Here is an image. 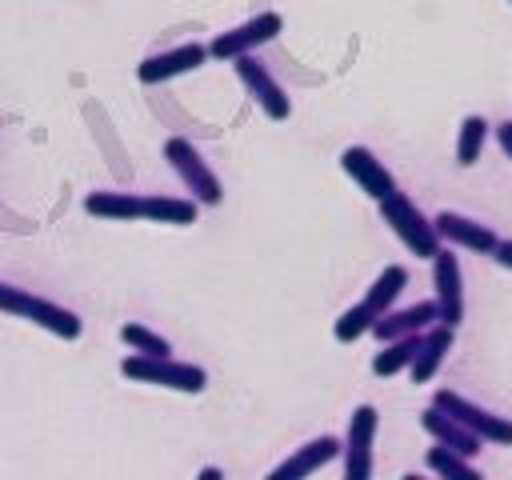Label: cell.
I'll list each match as a JSON object with an SVG mask.
<instances>
[{
    "label": "cell",
    "instance_id": "obj_1",
    "mask_svg": "<svg viewBox=\"0 0 512 480\" xmlns=\"http://www.w3.org/2000/svg\"><path fill=\"white\" fill-rule=\"evenodd\" d=\"M0 312L20 316V320H32L36 328H44V332H52L60 340H76L84 332V320L72 308L56 304V300H44V296H36L28 288H16L8 280H0Z\"/></svg>",
    "mask_w": 512,
    "mask_h": 480
},
{
    "label": "cell",
    "instance_id": "obj_2",
    "mask_svg": "<svg viewBox=\"0 0 512 480\" xmlns=\"http://www.w3.org/2000/svg\"><path fill=\"white\" fill-rule=\"evenodd\" d=\"M380 216H384V224L392 228V236L412 252V256H420V260H432L436 252H440V232H436V220H428L400 188L396 192H388L384 200H380Z\"/></svg>",
    "mask_w": 512,
    "mask_h": 480
},
{
    "label": "cell",
    "instance_id": "obj_3",
    "mask_svg": "<svg viewBox=\"0 0 512 480\" xmlns=\"http://www.w3.org/2000/svg\"><path fill=\"white\" fill-rule=\"evenodd\" d=\"M120 372L136 384H156V388H172V392H204L208 388V372L200 364H188V360H172V356H144V352H132L120 360Z\"/></svg>",
    "mask_w": 512,
    "mask_h": 480
},
{
    "label": "cell",
    "instance_id": "obj_4",
    "mask_svg": "<svg viewBox=\"0 0 512 480\" xmlns=\"http://www.w3.org/2000/svg\"><path fill=\"white\" fill-rule=\"evenodd\" d=\"M164 160L172 164V172L180 176V184L192 192V200H200V204H208V208H216V204L224 200L220 176L208 168V160L200 156V148H196L192 140L168 136V140H164Z\"/></svg>",
    "mask_w": 512,
    "mask_h": 480
},
{
    "label": "cell",
    "instance_id": "obj_5",
    "mask_svg": "<svg viewBox=\"0 0 512 480\" xmlns=\"http://www.w3.org/2000/svg\"><path fill=\"white\" fill-rule=\"evenodd\" d=\"M232 68H236V80L244 84V92L256 100V108H260L268 120H288V116H292V100H288L284 84L268 72L264 60H256L252 52H244V56L232 60Z\"/></svg>",
    "mask_w": 512,
    "mask_h": 480
},
{
    "label": "cell",
    "instance_id": "obj_6",
    "mask_svg": "<svg viewBox=\"0 0 512 480\" xmlns=\"http://www.w3.org/2000/svg\"><path fill=\"white\" fill-rule=\"evenodd\" d=\"M432 404L444 408V412H452L456 420H464L484 444L512 448V420H508V416H496L492 408H484V404H476V400H468V396H460V392H452V388H436Z\"/></svg>",
    "mask_w": 512,
    "mask_h": 480
},
{
    "label": "cell",
    "instance_id": "obj_7",
    "mask_svg": "<svg viewBox=\"0 0 512 480\" xmlns=\"http://www.w3.org/2000/svg\"><path fill=\"white\" fill-rule=\"evenodd\" d=\"M280 32H284V16L280 12H256L252 20H244V24L228 28V32H220V36H212L208 56L212 60H236V56L260 48V44L276 40Z\"/></svg>",
    "mask_w": 512,
    "mask_h": 480
},
{
    "label": "cell",
    "instance_id": "obj_8",
    "mask_svg": "<svg viewBox=\"0 0 512 480\" xmlns=\"http://www.w3.org/2000/svg\"><path fill=\"white\" fill-rule=\"evenodd\" d=\"M380 412L372 404H356L348 416V436H344V476L348 480H368L372 476V444H376Z\"/></svg>",
    "mask_w": 512,
    "mask_h": 480
},
{
    "label": "cell",
    "instance_id": "obj_9",
    "mask_svg": "<svg viewBox=\"0 0 512 480\" xmlns=\"http://www.w3.org/2000/svg\"><path fill=\"white\" fill-rule=\"evenodd\" d=\"M432 300H436L444 324L456 328L464 320V272H460V256L452 248H440L432 256Z\"/></svg>",
    "mask_w": 512,
    "mask_h": 480
},
{
    "label": "cell",
    "instance_id": "obj_10",
    "mask_svg": "<svg viewBox=\"0 0 512 480\" xmlns=\"http://www.w3.org/2000/svg\"><path fill=\"white\" fill-rule=\"evenodd\" d=\"M204 60H208V44L188 40V44H176V48H168V52L144 56V60L136 64V80H140V84H164V80H176V76H184V72H196Z\"/></svg>",
    "mask_w": 512,
    "mask_h": 480
},
{
    "label": "cell",
    "instance_id": "obj_11",
    "mask_svg": "<svg viewBox=\"0 0 512 480\" xmlns=\"http://www.w3.org/2000/svg\"><path fill=\"white\" fill-rule=\"evenodd\" d=\"M340 168L360 184V192H368L376 204L388 196V192H396V176L384 168V160H376V152L372 148H364V144H352V148H344L340 152Z\"/></svg>",
    "mask_w": 512,
    "mask_h": 480
},
{
    "label": "cell",
    "instance_id": "obj_12",
    "mask_svg": "<svg viewBox=\"0 0 512 480\" xmlns=\"http://www.w3.org/2000/svg\"><path fill=\"white\" fill-rule=\"evenodd\" d=\"M336 456H344V444H340L336 436H316V440L300 444L284 464H276V468L268 472V480H304V476L320 472L324 464H332Z\"/></svg>",
    "mask_w": 512,
    "mask_h": 480
},
{
    "label": "cell",
    "instance_id": "obj_13",
    "mask_svg": "<svg viewBox=\"0 0 512 480\" xmlns=\"http://www.w3.org/2000/svg\"><path fill=\"white\" fill-rule=\"evenodd\" d=\"M436 232H440V240H448L456 248H468V252H480V256H492V248L500 240L488 224H480V220H472L464 212H452V208L436 212Z\"/></svg>",
    "mask_w": 512,
    "mask_h": 480
},
{
    "label": "cell",
    "instance_id": "obj_14",
    "mask_svg": "<svg viewBox=\"0 0 512 480\" xmlns=\"http://www.w3.org/2000/svg\"><path fill=\"white\" fill-rule=\"evenodd\" d=\"M440 320V308H436V300H416V304H408V308H388L376 324H372V336L384 344V340H396V336H408V332H424V328H432Z\"/></svg>",
    "mask_w": 512,
    "mask_h": 480
},
{
    "label": "cell",
    "instance_id": "obj_15",
    "mask_svg": "<svg viewBox=\"0 0 512 480\" xmlns=\"http://www.w3.org/2000/svg\"><path fill=\"white\" fill-rule=\"evenodd\" d=\"M420 428L436 440V444H448V448H456V452H464V456H480V436L464 424V420H456L452 412H444V408H436V404H428L424 412H420Z\"/></svg>",
    "mask_w": 512,
    "mask_h": 480
},
{
    "label": "cell",
    "instance_id": "obj_16",
    "mask_svg": "<svg viewBox=\"0 0 512 480\" xmlns=\"http://www.w3.org/2000/svg\"><path fill=\"white\" fill-rule=\"evenodd\" d=\"M452 340H456V328L452 324H444V320H436L432 328H424V340H420V352H416V360H412V384H428L436 372H440V364H444V356L452 352Z\"/></svg>",
    "mask_w": 512,
    "mask_h": 480
},
{
    "label": "cell",
    "instance_id": "obj_17",
    "mask_svg": "<svg viewBox=\"0 0 512 480\" xmlns=\"http://www.w3.org/2000/svg\"><path fill=\"white\" fill-rule=\"evenodd\" d=\"M84 212L100 220H144V192H88Z\"/></svg>",
    "mask_w": 512,
    "mask_h": 480
},
{
    "label": "cell",
    "instance_id": "obj_18",
    "mask_svg": "<svg viewBox=\"0 0 512 480\" xmlns=\"http://www.w3.org/2000/svg\"><path fill=\"white\" fill-rule=\"evenodd\" d=\"M404 288H408V268H404V264H388V268L372 280V288L364 292V300H360V304L380 320V316L396 304V296H400Z\"/></svg>",
    "mask_w": 512,
    "mask_h": 480
},
{
    "label": "cell",
    "instance_id": "obj_19",
    "mask_svg": "<svg viewBox=\"0 0 512 480\" xmlns=\"http://www.w3.org/2000/svg\"><path fill=\"white\" fill-rule=\"evenodd\" d=\"M196 212H200V200H184V196H160V192H148L144 196V220L152 224H196Z\"/></svg>",
    "mask_w": 512,
    "mask_h": 480
},
{
    "label": "cell",
    "instance_id": "obj_20",
    "mask_svg": "<svg viewBox=\"0 0 512 480\" xmlns=\"http://www.w3.org/2000/svg\"><path fill=\"white\" fill-rule=\"evenodd\" d=\"M420 340H424V332H408V336L384 340V348L372 356V372H376V376H396V372L412 368V360H416V352H420Z\"/></svg>",
    "mask_w": 512,
    "mask_h": 480
},
{
    "label": "cell",
    "instance_id": "obj_21",
    "mask_svg": "<svg viewBox=\"0 0 512 480\" xmlns=\"http://www.w3.org/2000/svg\"><path fill=\"white\" fill-rule=\"evenodd\" d=\"M424 464L444 480H480V468L472 464V456H464V452H456L448 444H432L424 452Z\"/></svg>",
    "mask_w": 512,
    "mask_h": 480
},
{
    "label": "cell",
    "instance_id": "obj_22",
    "mask_svg": "<svg viewBox=\"0 0 512 480\" xmlns=\"http://www.w3.org/2000/svg\"><path fill=\"white\" fill-rule=\"evenodd\" d=\"M484 140H488V120L484 116H464L460 120V132H456V164L460 168H472L484 152Z\"/></svg>",
    "mask_w": 512,
    "mask_h": 480
},
{
    "label": "cell",
    "instance_id": "obj_23",
    "mask_svg": "<svg viewBox=\"0 0 512 480\" xmlns=\"http://www.w3.org/2000/svg\"><path fill=\"white\" fill-rule=\"evenodd\" d=\"M120 340H124L132 352H144V356H172V344H168L160 332H152V328H144V324H136V320L120 324Z\"/></svg>",
    "mask_w": 512,
    "mask_h": 480
},
{
    "label": "cell",
    "instance_id": "obj_24",
    "mask_svg": "<svg viewBox=\"0 0 512 480\" xmlns=\"http://www.w3.org/2000/svg\"><path fill=\"white\" fill-rule=\"evenodd\" d=\"M372 324H376V316H372L364 304H352V308H344V312L336 316L332 336H336L340 344H352V340H360L364 332H372Z\"/></svg>",
    "mask_w": 512,
    "mask_h": 480
},
{
    "label": "cell",
    "instance_id": "obj_25",
    "mask_svg": "<svg viewBox=\"0 0 512 480\" xmlns=\"http://www.w3.org/2000/svg\"><path fill=\"white\" fill-rule=\"evenodd\" d=\"M492 132H496V140H500V152L512 160V120H500Z\"/></svg>",
    "mask_w": 512,
    "mask_h": 480
},
{
    "label": "cell",
    "instance_id": "obj_26",
    "mask_svg": "<svg viewBox=\"0 0 512 480\" xmlns=\"http://www.w3.org/2000/svg\"><path fill=\"white\" fill-rule=\"evenodd\" d=\"M492 260H496L500 268H508V272H512V240H496V248H492Z\"/></svg>",
    "mask_w": 512,
    "mask_h": 480
},
{
    "label": "cell",
    "instance_id": "obj_27",
    "mask_svg": "<svg viewBox=\"0 0 512 480\" xmlns=\"http://www.w3.org/2000/svg\"><path fill=\"white\" fill-rule=\"evenodd\" d=\"M220 476H224L220 468H200V480H220Z\"/></svg>",
    "mask_w": 512,
    "mask_h": 480
}]
</instances>
